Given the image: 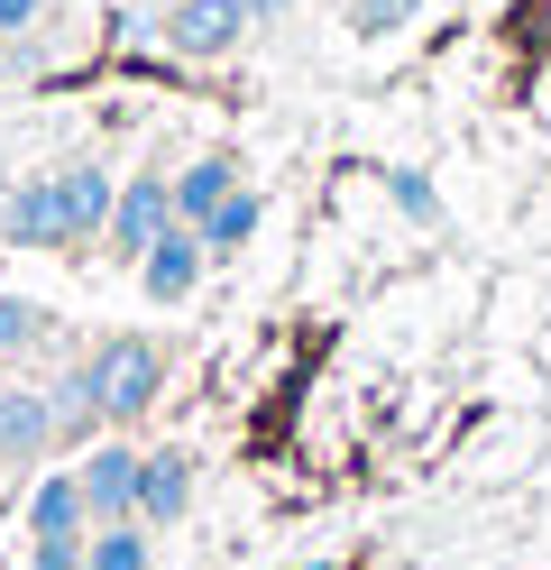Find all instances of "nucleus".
I'll return each mask as SVG.
<instances>
[{"label": "nucleus", "instance_id": "21", "mask_svg": "<svg viewBox=\"0 0 551 570\" xmlns=\"http://www.w3.org/2000/svg\"><path fill=\"white\" fill-rule=\"evenodd\" d=\"M0 194H10V166H0Z\"/></svg>", "mask_w": 551, "mask_h": 570}, {"label": "nucleus", "instance_id": "12", "mask_svg": "<svg viewBox=\"0 0 551 570\" xmlns=\"http://www.w3.org/2000/svg\"><path fill=\"white\" fill-rule=\"evenodd\" d=\"M147 561H157V533H147L138 515L92 524V533H83V570H147Z\"/></svg>", "mask_w": 551, "mask_h": 570}, {"label": "nucleus", "instance_id": "15", "mask_svg": "<svg viewBox=\"0 0 551 570\" xmlns=\"http://www.w3.org/2000/svg\"><path fill=\"white\" fill-rule=\"evenodd\" d=\"M386 194H395V212H404V222H441V194H432V175L395 166V175H386Z\"/></svg>", "mask_w": 551, "mask_h": 570}, {"label": "nucleus", "instance_id": "13", "mask_svg": "<svg viewBox=\"0 0 551 570\" xmlns=\"http://www.w3.org/2000/svg\"><path fill=\"white\" fill-rule=\"evenodd\" d=\"M257 212H267V203H257V194L239 185V194H230V203H220L211 222H203V248H211V258H239V248L257 239Z\"/></svg>", "mask_w": 551, "mask_h": 570}, {"label": "nucleus", "instance_id": "9", "mask_svg": "<svg viewBox=\"0 0 551 570\" xmlns=\"http://www.w3.org/2000/svg\"><path fill=\"white\" fill-rule=\"evenodd\" d=\"M47 442H56V405L28 396V386H0V460H19V470H28Z\"/></svg>", "mask_w": 551, "mask_h": 570}, {"label": "nucleus", "instance_id": "3", "mask_svg": "<svg viewBox=\"0 0 551 570\" xmlns=\"http://www.w3.org/2000/svg\"><path fill=\"white\" fill-rule=\"evenodd\" d=\"M157 28H166V47L184 65H211V56H230L248 38V0H166Z\"/></svg>", "mask_w": 551, "mask_h": 570}, {"label": "nucleus", "instance_id": "5", "mask_svg": "<svg viewBox=\"0 0 551 570\" xmlns=\"http://www.w3.org/2000/svg\"><path fill=\"white\" fill-rule=\"evenodd\" d=\"M175 222V185H166V175H129V185H120V203H110V248H120V258H147V239H157Z\"/></svg>", "mask_w": 551, "mask_h": 570}, {"label": "nucleus", "instance_id": "4", "mask_svg": "<svg viewBox=\"0 0 551 570\" xmlns=\"http://www.w3.org/2000/svg\"><path fill=\"white\" fill-rule=\"evenodd\" d=\"M203 267H211L203 230H194V222H166L157 239H147V258H138V295H147V304H184V295L203 285Z\"/></svg>", "mask_w": 551, "mask_h": 570}, {"label": "nucleus", "instance_id": "11", "mask_svg": "<svg viewBox=\"0 0 551 570\" xmlns=\"http://www.w3.org/2000/svg\"><path fill=\"white\" fill-rule=\"evenodd\" d=\"M65 175V212H73V239H101L110 230V203H120V185L92 166V157H73V166H56Z\"/></svg>", "mask_w": 551, "mask_h": 570}, {"label": "nucleus", "instance_id": "17", "mask_svg": "<svg viewBox=\"0 0 551 570\" xmlns=\"http://www.w3.org/2000/svg\"><path fill=\"white\" fill-rule=\"evenodd\" d=\"M28 570H83V533H47V543H28Z\"/></svg>", "mask_w": 551, "mask_h": 570}, {"label": "nucleus", "instance_id": "19", "mask_svg": "<svg viewBox=\"0 0 551 570\" xmlns=\"http://www.w3.org/2000/svg\"><path fill=\"white\" fill-rule=\"evenodd\" d=\"M294 0H248V28H267V19H285Z\"/></svg>", "mask_w": 551, "mask_h": 570}, {"label": "nucleus", "instance_id": "10", "mask_svg": "<svg viewBox=\"0 0 551 570\" xmlns=\"http://www.w3.org/2000/svg\"><path fill=\"white\" fill-rule=\"evenodd\" d=\"M47 533H92V507H83V479L73 470L28 488V543H47Z\"/></svg>", "mask_w": 551, "mask_h": 570}, {"label": "nucleus", "instance_id": "18", "mask_svg": "<svg viewBox=\"0 0 551 570\" xmlns=\"http://www.w3.org/2000/svg\"><path fill=\"white\" fill-rule=\"evenodd\" d=\"M37 19H47V0H0V38H28Z\"/></svg>", "mask_w": 551, "mask_h": 570}, {"label": "nucleus", "instance_id": "7", "mask_svg": "<svg viewBox=\"0 0 551 570\" xmlns=\"http://www.w3.org/2000/svg\"><path fill=\"white\" fill-rule=\"evenodd\" d=\"M184 507H194V460L184 451H147L138 460V524L166 533V524H184Z\"/></svg>", "mask_w": 551, "mask_h": 570}, {"label": "nucleus", "instance_id": "6", "mask_svg": "<svg viewBox=\"0 0 551 570\" xmlns=\"http://www.w3.org/2000/svg\"><path fill=\"white\" fill-rule=\"evenodd\" d=\"M138 460H147V451H129V442H101V451L83 460V470H73V479H83V507H92V524H120V515H138Z\"/></svg>", "mask_w": 551, "mask_h": 570}, {"label": "nucleus", "instance_id": "20", "mask_svg": "<svg viewBox=\"0 0 551 570\" xmlns=\"http://www.w3.org/2000/svg\"><path fill=\"white\" fill-rule=\"evenodd\" d=\"M129 10H166V0H129Z\"/></svg>", "mask_w": 551, "mask_h": 570}, {"label": "nucleus", "instance_id": "1", "mask_svg": "<svg viewBox=\"0 0 551 570\" xmlns=\"http://www.w3.org/2000/svg\"><path fill=\"white\" fill-rule=\"evenodd\" d=\"M83 386H92V414L101 423H138L147 405L166 396V350L138 341V332H110V341H92Z\"/></svg>", "mask_w": 551, "mask_h": 570}, {"label": "nucleus", "instance_id": "14", "mask_svg": "<svg viewBox=\"0 0 551 570\" xmlns=\"http://www.w3.org/2000/svg\"><path fill=\"white\" fill-rule=\"evenodd\" d=\"M37 341H47V304H28V295L0 285V360H19V350H37Z\"/></svg>", "mask_w": 551, "mask_h": 570}, {"label": "nucleus", "instance_id": "16", "mask_svg": "<svg viewBox=\"0 0 551 570\" xmlns=\"http://www.w3.org/2000/svg\"><path fill=\"white\" fill-rule=\"evenodd\" d=\"M414 10H423V0H350V28H358V38H386V28H404Z\"/></svg>", "mask_w": 551, "mask_h": 570}, {"label": "nucleus", "instance_id": "2", "mask_svg": "<svg viewBox=\"0 0 551 570\" xmlns=\"http://www.w3.org/2000/svg\"><path fill=\"white\" fill-rule=\"evenodd\" d=\"M0 239L10 248H83L73 239V212H65V175H19L0 194Z\"/></svg>", "mask_w": 551, "mask_h": 570}, {"label": "nucleus", "instance_id": "8", "mask_svg": "<svg viewBox=\"0 0 551 570\" xmlns=\"http://www.w3.org/2000/svg\"><path fill=\"white\" fill-rule=\"evenodd\" d=\"M239 185H248V175H239V157H220V148H211V157H194V166L175 175V222H194V230H203V222H211V212L230 203Z\"/></svg>", "mask_w": 551, "mask_h": 570}]
</instances>
